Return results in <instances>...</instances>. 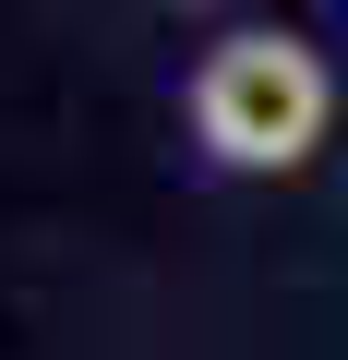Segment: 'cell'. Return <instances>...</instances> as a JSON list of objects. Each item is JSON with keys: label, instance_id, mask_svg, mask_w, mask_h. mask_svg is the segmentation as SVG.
Masks as SVG:
<instances>
[{"label": "cell", "instance_id": "cell-1", "mask_svg": "<svg viewBox=\"0 0 348 360\" xmlns=\"http://www.w3.org/2000/svg\"><path fill=\"white\" fill-rule=\"evenodd\" d=\"M193 144L217 156V168H240V180H288V168H312V144L336 132V72H324V49L312 37H288V25H228L205 60H193Z\"/></svg>", "mask_w": 348, "mask_h": 360}]
</instances>
